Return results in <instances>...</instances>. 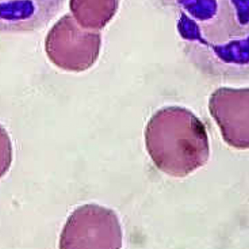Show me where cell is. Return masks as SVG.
<instances>
[{
    "label": "cell",
    "mask_w": 249,
    "mask_h": 249,
    "mask_svg": "<svg viewBox=\"0 0 249 249\" xmlns=\"http://www.w3.org/2000/svg\"><path fill=\"white\" fill-rule=\"evenodd\" d=\"M209 110L229 146L249 149V89H218L211 96Z\"/></svg>",
    "instance_id": "3957f363"
},
{
    "label": "cell",
    "mask_w": 249,
    "mask_h": 249,
    "mask_svg": "<svg viewBox=\"0 0 249 249\" xmlns=\"http://www.w3.org/2000/svg\"><path fill=\"white\" fill-rule=\"evenodd\" d=\"M146 150L155 166L170 176L184 178L206 165L209 138L201 121L185 108H163L145 131Z\"/></svg>",
    "instance_id": "6da1fadb"
},
{
    "label": "cell",
    "mask_w": 249,
    "mask_h": 249,
    "mask_svg": "<svg viewBox=\"0 0 249 249\" xmlns=\"http://www.w3.org/2000/svg\"><path fill=\"white\" fill-rule=\"evenodd\" d=\"M59 245L62 249H121L123 232L118 216L99 205L80 206L67 219Z\"/></svg>",
    "instance_id": "7a4b0ae2"
},
{
    "label": "cell",
    "mask_w": 249,
    "mask_h": 249,
    "mask_svg": "<svg viewBox=\"0 0 249 249\" xmlns=\"http://www.w3.org/2000/svg\"><path fill=\"white\" fill-rule=\"evenodd\" d=\"M13 161L11 140L5 129L0 124V178L10 169Z\"/></svg>",
    "instance_id": "277c9868"
}]
</instances>
